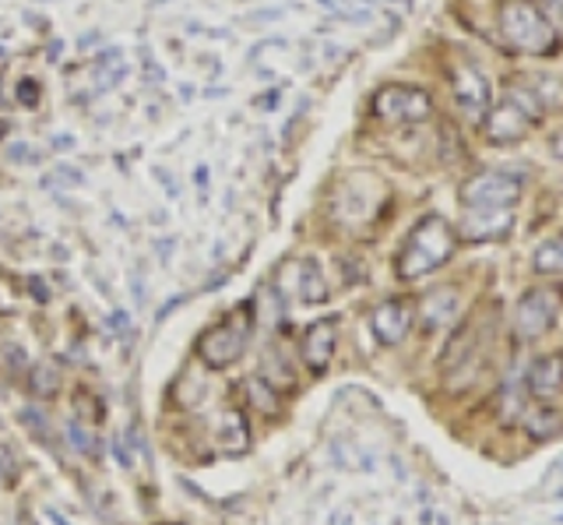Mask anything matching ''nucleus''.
<instances>
[{
	"label": "nucleus",
	"mask_w": 563,
	"mask_h": 525,
	"mask_svg": "<svg viewBox=\"0 0 563 525\" xmlns=\"http://www.w3.org/2000/svg\"><path fill=\"white\" fill-rule=\"evenodd\" d=\"M556 4H563V0H556Z\"/></svg>",
	"instance_id": "nucleus-28"
},
{
	"label": "nucleus",
	"mask_w": 563,
	"mask_h": 525,
	"mask_svg": "<svg viewBox=\"0 0 563 525\" xmlns=\"http://www.w3.org/2000/svg\"><path fill=\"white\" fill-rule=\"evenodd\" d=\"M528 392L539 406H550L563 392V353H545L528 367Z\"/></svg>",
	"instance_id": "nucleus-12"
},
{
	"label": "nucleus",
	"mask_w": 563,
	"mask_h": 525,
	"mask_svg": "<svg viewBox=\"0 0 563 525\" xmlns=\"http://www.w3.org/2000/svg\"><path fill=\"white\" fill-rule=\"evenodd\" d=\"M374 117L395 128H412L433 117V99L419 85H384L374 96Z\"/></svg>",
	"instance_id": "nucleus-5"
},
{
	"label": "nucleus",
	"mask_w": 563,
	"mask_h": 525,
	"mask_svg": "<svg viewBox=\"0 0 563 525\" xmlns=\"http://www.w3.org/2000/svg\"><path fill=\"white\" fill-rule=\"evenodd\" d=\"M532 269L539 275H560L563 272V233L539 243V248L532 251Z\"/></svg>",
	"instance_id": "nucleus-18"
},
{
	"label": "nucleus",
	"mask_w": 563,
	"mask_h": 525,
	"mask_svg": "<svg viewBox=\"0 0 563 525\" xmlns=\"http://www.w3.org/2000/svg\"><path fill=\"white\" fill-rule=\"evenodd\" d=\"M22 99L35 102V81H22Z\"/></svg>",
	"instance_id": "nucleus-25"
},
{
	"label": "nucleus",
	"mask_w": 563,
	"mask_h": 525,
	"mask_svg": "<svg viewBox=\"0 0 563 525\" xmlns=\"http://www.w3.org/2000/svg\"><path fill=\"white\" fill-rule=\"evenodd\" d=\"M451 92H454L457 110H462L468 120H483L489 113V107H493V85H489V78L479 72V67H472V64L454 67Z\"/></svg>",
	"instance_id": "nucleus-9"
},
{
	"label": "nucleus",
	"mask_w": 563,
	"mask_h": 525,
	"mask_svg": "<svg viewBox=\"0 0 563 525\" xmlns=\"http://www.w3.org/2000/svg\"><path fill=\"white\" fill-rule=\"evenodd\" d=\"M22 525H35V522H32V518H29V515H25V518H22Z\"/></svg>",
	"instance_id": "nucleus-27"
},
{
	"label": "nucleus",
	"mask_w": 563,
	"mask_h": 525,
	"mask_svg": "<svg viewBox=\"0 0 563 525\" xmlns=\"http://www.w3.org/2000/svg\"><path fill=\"white\" fill-rule=\"evenodd\" d=\"M64 389V374H60V367L57 363H35L29 367V395L32 398H40V402H49V398H57Z\"/></svg>",
	"instance_id": "nucleus-15"
},
{
	"label": "nucleus",
	"mask_w": 563,
	"mask_h": 525,
	"mask_svg": "<svg viewBox=\"0 0 563 525\" xmlns=\"http://www.w3.org/2000/svg\"><path fill=\"white\" fill-rule=\"evenodd\" d=\"M525 181L507 169H483L472 173L462 184V205L465 208H515L521 201Z\"/></svg>",
	"instance_id": "nucleus-7"
},
{
	"label": "nucleus",
	"mask_w": 563,
	"mask_h": 525,
	"mask_svg": "<svg viewBox=\"0 0 563 525\" xmlns=\"http://www.w3.org/2000/svg\"><path fill=\"white\" fill-rule=\"evenodd\" d=\"M18 480V455L11 451L8 437H0V483L11 486Z\"/></svg>",
	"instance_id": "nucleus-21"
},
{
	"label": "nucleus",
	"mask_w": 563,
	"mask_h": 525,
	"mask_svg": "<svg viewBox=\"0 0 563 525\" xmlns=\"http://www.w3.org/2000/svg\"><path fill=\"white\" fill-rule=\"evenodd\" d=\"M251 331H254L251 307L229 310L222 321H216L198 339V360L205 367H211V371H225V367L240 363L243 353H246V346H251Z\"/></svg>",
	"instance_id": "nucleus-4"
},
{
	"label": "nucleus",
	"mask_w": 563,
	"mask_h": 525,
	"mask_svg": "<svg viewBox=\"0 0 563 525\" xmlns=\"http://www.w3.org/2000/svg\"><path fill=\"white\" fill-rule=\"evenodd\" d=\"M454 248H457L454 226L444 216H422L401 243L395 272H398V278H405V283H412V278H422L437 269H444L454 258Z\"/></svg>",
	"instance_id": "nucleus-1"
},
{
	"label": "nucleus",
	"mask_w": 563,
	"mask_h": 525,
	"mask_svg": "<svg viewBox=\"0 0 563 525\" xmlns=\"http://www.w3.org/2000/svg\"><path fill=\"white\" fill-rule=\"evenodd\" d=\"M412 321H416V304L409 300V296H391V300H384L374 310V318H369V328H374L377 342L398 346L412 331Z\"/></svg>",
	"instance_id": "nucleus-10"
},
{
	"label": "nucleus",
	"mask_w": 563,
	"mask_h": 525,
	"mask_svg": "<svg viewBox=\"0 0 563 525\" xmlns=\"http://www.w3.org/2000/svg\"><path fill=\"white\" fill-rule=\"evenodd\" d=\"M560 310H563V289L560 286H553V283L532 286L518 300V307H515V331H518V339H525V342L542 339L545 331H550L560 321Z\"/></svg>",
	"instance_id": "nucleus-6"
},
{
	"label": "nucleus",
	"mask_w": 563,
	"mask_h": 525,
	"mask_svg": "<svg viewBox=\"0 0 563 525\" xmlns=\"http://www.w3.org/2000/svg\"><path fill=\"white\" fill-rule=\"evenodd\" d=\"M334 346H339V321L334 318H321L303 331V339H299V357H303L310 374L328 371V363L334 357Z\"/></svg>",
	"instance_id": "nucleus-11"
},
{
	"label": "nucleus",
	"mask_w": 563,
	"mask_h": 525,
	"mask_svg": "<svg viewBox=\"0 0 563 525\" xmlns=\"http://www.w3.org/2000/svg\"><path fill=\"white\" fill-rule=\"evenodd\" d=\"M96 67H99V85H102V89H113V85L123 78V72H128V64H123L120 50H106V54H99Z\"/></svg>",
	"instance_id": "nucleus-19"
},
{
	"label": "nucleus",
	"mask_w": 563,
	"mask_h": 525,
	"mask_svg": "<svg viewBox=\"0 0 563 525\" xmlns=\"http://www.w3.org/2000/svg\"><path fill=\"white\" fill-rule=\"evenodd\" d=\"M542 110H545V102L539 99L532 85H515V89L507 92V99H500L497 107H489V113L483 117V131L493 145H518L542 117Z\"/></svg>",
	"instance_id": "nucleus-2"
},
{
	"label": "nucleus",
	"mask_w": 563,
	"mask_h": 525,
	"mask_svg": "<svg viewBox=\"0 0 563 525\" xmlns=\"http://www.w3.org/2000/svg\"><path fill=\"white\" fill-rule=\"evenodd\" d=\"M70 145H75V138H67V134H60L57 142H53V149H70Z\"/></svg>",
	"instance_id": "nucleus-26"
},
{
	"label": "nucleus",
	"mask_w": 563,
	"mask_h": 525,
	"mask_svg": "<svg viewBox=\"0 0 563 525\" xmlns=\"http://www.w3.org/2000/svg\"><path fill=\"white\" fill-rule=\"evenodd\" d=\"M275 286L299 304H324L328 278L313 258H286L275 272Z\"/></svg>",
	"instance_id": "nucleus-8"
},
{
	"label": "nucleus",
	"mask_w": 563,
	"mask_h": 525,
	"mask_svg": "<svg viewBox=\"0 0 563 525\" xmlns=\"http://www.w3.org/2000/svg\"><path fill=\"white\" fill-rule=\"evenodd\" d=\"M525 424H528V434L539 437V441H542V437H553V434L560 430L563 419H560L556 409H536V413H528V416H525Z\"/></svg>",
	"instance_id": "nucleus-20"
},
{
	"label": "nucleus",
	"mask_w": 563,
	"mask_h": 525,
	"mask_svg": "<svg viewBox=\"0 0 563 525\" xmlns=\"http://www.w3.org/2000/svg\"><path fill=\"white\" fill-rule=\"evenodd\" d=\"M515 226V208H465L462 233L468 240H500Z\"/></svg>",
	"instance_id": "nucleus-13"
},
{
	"label": "nucleus",
	"mask_w": 563,
	"mask_h": 525,
	"mask_svg": "<svg viewBox=\"0 0 563 525\" xmlns=\"http://www.w3.org/2000/svg\"><path fill=\"white\" fill-rule=\"evenodd\" d=\"M550 152L556 155V160H563V128L550 138Z\"/></svg>",
	"instance_id": "nucleus-24"
},
{
	"label": "nucleus",
	"mask_w": 563,
	"mask_h": 525,
	"mask_svg": "<svg viewBox=\"0 0 563 525\" xmlns=\"http://www.w3.org/2000/svg\"><path fill=\"white\" fill-rule=\"evenodd\" d=\"M500 32L507 46H515L518 54L528 57H545L556 46L553 22L536 4H528V0H507V4H500Z\"/></svg>",
	"instance_id": "nucleus-3"
},
{
	"label": "nucleus",
	"mask_w": 563,
	"mask_h": 525,
	"mask_svg": "<svg viewBox=\"0 0 563 525\" xmlns=\"http://www.w3.org/2000/svg\"><path fill=\"white\" fill-rule=\"evenodd\" d=\"M22 419H25V427H29L35 437H40V441H46V437H49V419H46L40 409H22Z\"/></svg>",
	"instance_id": "nucleus-22"
},
{
	"label": "nucleus",
	"mask_w": 563,
	"mask_h": 525,
	"mask_svg": "<svg viewBox=\"0 0 563 525\" xmlns=\"http://www.w3.org/2000/svg\"><path fill=\"white\" fill-rule=\"evenodd\" d=\"M211 441H216L219 451L240 455L251 445V430H246V413L243 409H225L219 413V419L211 424Z\"/></svg>",
	"instance_id": "nucleus-14"
},
{
	"label": "nucleus",
	"mask_w": 563,
	"mask_h": 525,
	"mask_svg": "<svg viewBox=\"0 0 563 525\" xmlns=\"http://www.w3.org/2000/svg\"><path fill=\"white\" fill-rule=\"evenodd\" d=\"M57 181H64V184H85V177H81V173H70V166H60Z\"/></svg>",
	"instance_id": "nucleus-23"
},
{
	"label": "nucleus",
	"mask_w": 563,
	"mask_h": 525,
	"mask_svg": "<svg viewBox=\"0 0 563 525\" xmlns=\"http://www.w3.org/2000/svg\"><path fill=\"white\" fill-rule=\"evenodd\" d=\"M457 318V293L454 289H433L427 300H422V321L427 328L451 325Z\"/></svg>",
	"instance_id": "nucleus-16"
},
{
	"label": "nucleus",
	"mask_w": 563,
	"mask_h": 525,
	"mask_svg": "<svg viewBox=\"0 0 563 525\" xmlns=\"http://www.w3.org/2000/svg\"><path fill=\"white\" fill-rule=\"evenodd\" d=\"M243 398H246V406L257 409L261 416H275L278 413V392H275V384L264 381V378H246L243 381Z\"/></svg>",
	"instance_id": "nucleus-17"
}]
</instances>
